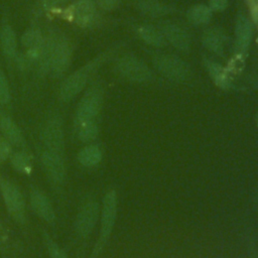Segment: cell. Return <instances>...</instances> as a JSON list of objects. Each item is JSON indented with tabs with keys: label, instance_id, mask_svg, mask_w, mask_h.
I'll return each instance as SVG.
<instances>
[{
	"label": "cell",
	"instance_id": "cell-28",
	"mask_svg": "<svg viewBox=\"0 0 258 258\" xmlns=\"http://www.w3.org/2000/svg\"><path fill=\"white\" fill-rule=\"evenodd\" d=\"M70 0H38L39 5L44 8V9H50V8H54L58 5L64 4L67 2H69Z\"/></svg>",
	"mask_w": 258,
	"mask_h": 258
},
{
	"label": "cell",
	"instance_id": "cell-15",
	"mask_svg": "<svg viewBox=\"0 0 258 258\" xmlns=\"http://www.w3.org/2000/svg\"><path fill=\"white\" fill-rule=\"evenodd\" d=\"M0 130L4 138L13 145L19 146L23 142L21 131L18 126L7 116H2L0 118Z\"/></svg>",
	"mask_w": 258,
	"mask_h": 258
},
{
	"label": "cell",
	"instance_id": "cell-9",
	"mask_svg": "<svg viewBox=\"0 0 258 258\" xmlns=\"http://www.w3.org/2000/svg\"><path fill=\"white\" fill-rule=\"evenodd\" d=\"M97 14L94 0H77L67 10V16L80 26H88L93 23Z\"/></svg>",
	"mask_w": 258,
	"mask_h": 258
},
{
	"label": "cell",
	"instance_id": "cell-3",
	"mask_svg": "<svg viewBox=\"0 0 258 258\" xmlns=\"http://www.w3.org/2000/svg\"><path fill=\"white\" fill-rule=\"evenodd\" d=\"M102 103V94L100 88H91L82 98L76 112V124L94 121L98 115Z\"/></svg>",
	"mask_w": 258,
	"mask_h": 258
},
{
	"label": "cell",
	"instance_id": "cell-8",
	"mask_svg": "<svg viewBox=\"0 0 258 258\" xmlns=\"http://www.w3.org/2000/svg\"><path fill=\"white\" fill-rule=\"evenodd\" d=\"M42 139L47 150L62 154L63 152V131L62 124L58 117L50 118L42 131Z\"/></svg>",
	"mask_w": 258,
	"mask_h": 258
},
{
	"label": "cell",
	"instance_id": "cell-23",
	"mask_svg": "<svg viewBox=\"0 0 258 258\" xmlns=\"http://www.w3.org/2000/svg\"><path fill=\"white\" fill-rule=\"evenodd\" d=\"M77 132L80 140L83 142H91L98 135V127L94 121H87L76 124Z\"/></svg>",
	"mask_w": 258,
	"mask_h": 258
},
{
	"label": "cell",
	"instance_id": "cell-26",
	"mask_svg": "<svg viewBox=\"0 0 258 258\" xmlns=\"http://www.w3.org/2000/svg\"><path fill=\"white\" fill-rule=\"evenodd\" d=\"M10 98H11V95H10V88H9L8 81L4 72L0 68V104L5 105L9 103Z\"/></svg>",
	"mask_w": 258,
	"mask_h": 258
},
{
	"label": "cell",
	"instance_id": "cell-18",
	"mask_svg": "<svg viewBox=\"0 0 258 258\" xmlns=\"http://www.w3.org/2000/svg\"><path fill=\"white\" fill-rule=\"evenodd\" d=\"M137 9L150 17H160L168 13L169 8L158 0H138Z\"/></svg>",
	"mask_w": 258,
	"mask_h": 258
},
{
	"label": "cell",
	"instance_id": "cell-14",
	"mask_svg": "<svg viewBox=\"0 0 258 258\" xmlns=\"http://www.w3.org/2000/svg\"><path fill=\"white\" fill-rule=\"evenodd\" d=\"M235 32H236L237 49L240 52H244L248 48L252 38V24L246 16L244 15L238 16L236 21Z\"/></svg>",
	"mask_w": 258,
	"mask_h": 258
},
{
	"label": "cell",
	"instance_id": "cell-16",
	"mask_svg": "<svg viewBox=\"0 0 258 258\" xmlns=\"http://www.w3.org/2000/svg\"><path fill=\"white\" fill-rule=\"evenodd\" d=\"M0 42H1L2 50L7 57L12 58L16 55V50H17L16 35L13 28L9 24H5L2 26L1 32H0Z\"/></svg>",
	"mask_w": 258,
	"mask_h": 258
},
{
	"label": "cell",
	"instance_id": "cell-13",
	"mask_svg": "<svg viewBox=\"0 0 258 258\" xmlns=\"http://www.w3.org/2000/svg\"><path fill=\"white\" fill-rule=\"evenodd\" d=\"M30 203L37 214L42 220L47 223H53L55 219L53 208L49 202V200L39 190H32L30 195Z\"/></svg>",
	"mask_w": 258,
	"mask_h": 258
},
{
	"label": "cell",
	"instance_id": "cell-25",
	"mask_svg": "<svg viewBox=\"0 0 258 258\" xmlns=\"http://www.w3.org/2000/svg\"><path fill=\"white\" fill-rule=\"evenodd\" d=\"M43 237L50 258H69L64 251L57 244H55V242L46 233H44Z\"/></svg>",
	"mask_w": 258,
	"mask_h": 258
},
{
	"label": "cell",
	"instance_id": "cell-29",
	"mask_svg": "<svg viewBox=\"0 0 258 258\" xmlns=\"http://www.w3.org/2000/svg\"><path fill=\"white\" fill-rule=\"evenodd\" d=\"M98 5L105 10H112L116 8L122 0H97Z\"/></svg>",
	"mask_w": 258,
	"mask_h": 258
},
{
	"label": "cell",
	"instance_id": "cell-24",
	"mask_svg": "<svg viewBox=\"0 0 258 258\" xmlns=\"http://www.w3.org/2000/svg\"><path fill=\"white\" fill-rule=\"evenodd\" d=\"M11 163L16 170L22 173H28L31 170L30 158L24 152L14 153L11 156Z\"/></svg>",
	"mask_w": 258,
	"mask_h": 258
},
{
	"label": "cell",
	"instance_id": "cell-5",
	"mask_svg": "<svg viewBox=\"0 0 258 258\" xmlns=\"http://www.w3.org/2000/svg\"><path fill=\"white\" fill-rule=\"evenodd\" d=\"M117 211V199L114 190L107 192L104 198L103 211H102V220H101V235L96 251L101 250L104 243L107 241L108 237L111 234L115 217Z\"/></svg>",
	"mask_w": 258,
	"mask_h": 258
},
{
	"label": "cell",
	"instance_id": "cell-10",
	"mask_svg": "<svg viewBox=\"0 0 258 258\" xmlns=\"http://www.w3.org/2000/svg\"><path fill=\"white\" fill-rule=\"evenodd\" d=\"M99 216V205L95 202L86 204L76 219V230L79 235L87 236L94 229Z\"/></svg>",
	"mask_w": 258,
	"mask_h": 258
},
{
	"label": "cell",
	"instance_id": "cell-4",
	"mask_svg": "<svg viewBox=\"0 0 258 258\" xmlns=\"http://www.w3.org/2000/svg\"><path fill=\"white\" fill-rule=\"evenodd\" d=\"M154 64L162 75L171 80L182 81L189 73L186 63L174 55H156L154 58Z\"/></svg>",
	"mask_w": 258,
	"mask_h": 258
},
{
	"label": "cell",
	"instance_id": "cell-2",
	"mask_svg": "<svg viewBox=\"0 0 258 258\" xmlns=\"http://www.w3.org/2000/svg\"><path fill=\"white\" fill-rule=\"evenodd\" d=\"M117 71L124 78L133 82H147L151 79V72L147 64L134 55H124L117 62Z\"/></svg>",
	"mask_w": 258,
	"mask_h": 258
},
{
	"label": "cell",
	"instance_id": "cell-1",
	"mask_svg": "<svg viewBox=\"0 0 258 258\" xmlns=\"http://www.w3.org/2000/svg\"><path fill=\"white\" fill-rule=\"evenodd\" d=\"M72 59V45L63 36L52 37L48 71L53 77H60L68 70Z\"/></svg>",
	"mask_w": 258,
	"mask_h": 258
},
{
	"label": "cell",
	"instance_id": "cell-19",
	"mask_svg": "<svg viewBox=\"0 0 258 258\" xmlns=\"http://www.w3.org/2000/svg\"><path fill=\"white\" fill-rule=\"evenodd\" d=\"M141 38L148 44L153 46H161L165 42V38L161 31L150 24L142 25L138 30Z\"/></svg>",
	"mask_w": 258,
	"mask_h": 258
},
{
	"label": "cell",
	"instance_id": "cell-20",
	"mask_svg": "<svg viewBox=\"0 0 258 258\" xmlns=\"http://www.w3.org/2000/svg\"><path fill=\"white\" fill-rule=\"evenodd\" d=\"M78 159L84 166H94L102 159V152L97 145H88L78 154Z\"/></svg>",
	"mask_w": 258,
	"mask_h": 258
},
{
	"label": "cell",
	"instance_id": "cell-6",
	"mask_svg": "<svg viewBox=\"0 0 258 258\" xmlns=\"http://www.w3.org/2000/svg\"><path fill=\"white\" fill-rule=\"evenodd\" d=\"M91 68L92 64H88L64 79L59 87V98L62 101H70L85 88L92 70Z\"/></svg>",
	"mask_w": 258,
	"mask_h": 258
},
{
	"label": "cell",
	"instance_id": "cell-7",
	"mask_svg": "<svg viewBox=\"0 0 258 258\" xmlns=\"http://www.w3.org/2000/svg\"><path fill=\"white\" fill-rule=\"evenodd\" d=\"M1 191L4 203L10 214L18 221L23 222L25 203L19 189L9 181L1 182Z\"/></svg>",
	"mask_w": 258,
	"mask_h": 258
},
{
	"label": "cell",
	"instance_id": "cell-21",
	"mask_svg": "<svg viewBox=\"0 0 258 258\" xmlns=\"http://www.w3.org/2000/svg\"><path fill=\"white\" fill-rule=\"evenodd\" d=\"M186 16L194 24H206L212 17V9L203 4L195 5L188 9Z\"/></svg>",
	"mask_w": 258,
	"mask_h": 258
},
{
	"label": "cell",
	"instance_id": "cell-30",
	"mask_svg": "<svg viewBox=\"0 0 258 258\" xmlns=\"http://www.w3.org/2000/svg\"><path fill=\"white\" fill-rule=\"evenodd\" d=\"M210 8L214 10H224L228 5V0H209Z\"/></svg>",
	"mask_w": 258,
	"mask_h": 258
},
{
	"label": "cell",
	"instance_id": "cell-17",
	"mask_svg": "<svg viewBox=\"0 0 258 258\" xmlns=\"http://www.w3.org/2000/svg\"><path fill=\"white\" fill-rule=\"evenodd\" d=\"M225 41V34L223 31L217 28H211L207 30L203 36V42L205 46L215 53H221L223 51Z\"/></svg>",
	"mask_w": 258,
	"mask_h": 258
},
{
	"label": "cell",
	"instance_id": "cell-22",
	"mask_svg": "<svg viewBox=\"0 0 258 258\" xmlns=\"http://www.w3.org/2000/svg\"><path fill=\"white\" fill-rule=\"evenodd\" d=\"M206 67L209 71V74L218 86L224 89L230 86L228 75L222 66L212 60H206Z\"/></svg>",
	"mask_w": 258,
	"mask_h": 258
},
{
	"label": "cell",
	"instance_id": "cell-12",
	"mask_svg": "<svg viewBox=\"0 0 258 258\" xmlns=\"http://www.w3.org/2000/svg\"><path fill=\"white\" fill-rule=\"evenodd\" d=\"M41 160L50 178L55 182H61L64 177V165L61 155L46 150L42 153Z\"/></svg>",
	"mask_w": 258,
	"mask_h": 258
},
{
	"label": "cell",
	"instance_id": "cell-11",
	"mask_svg": "<svg viewBox=\"0 0 258 258\" xmlns=\"http://www.w3.org/2000/svg\"><path fill=\"white\" fill-rule=\"evenodd\" d=\"M164 38L179 50H187L190 46V37L187 32L177 24L165 23L162 26Z\"/></svg>",
	"mask_w": 258,
	"mask_h": 258
},
{
	"label": "cell",
	"instance_id": "cell-31",
	"mask_svg": "<svg viewBox=\"0 0 258 258\" xmlns=\"http://www.w3.org/2000/svg\"><path fill=\"white\" fill-rule=\"evenodd\" d=\"M257 125H258V118H257Z\"/></svg>",
	"mask_w": 258,
	"mask_h": 258
},
{
	"label": "cell",
	"instance_id": "cell-27",
	"mask_svg": "<svg viewBox=\"0 0 258 258\" xmlns=\"http://www.w3.org/2000/svg\"><path fill=\"white\" fill-rule=\"evenodd\" d=\"M11 154L10 143L4 138L0 137V161L6 160Z\"/></svg>",
	"mask_w": 258,
	"mask_h": 258
}]
</instances>
